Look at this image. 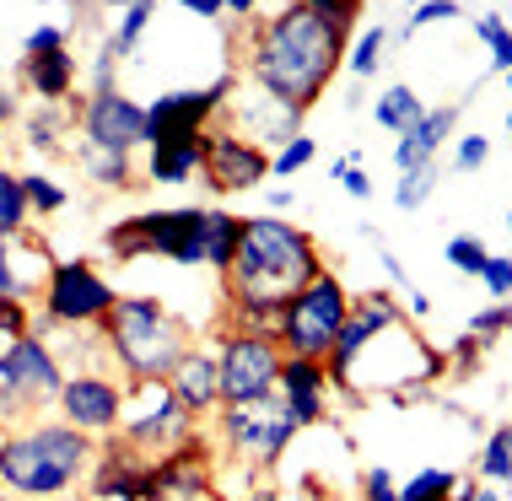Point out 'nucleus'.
Masks as SVG:
<instances>
[{
    "label": "nucleus",
    "mask_w": 512,
    "mask_h": 501,
    "mask_svg": "<svg viewBox=\"0 0 512 501\" xmlns=\"http://www.w3.org/2000/svg\"><path fill=\"white\" fill-rule=\"evenodd\" d=\"M480 286H486L491 302H512V254H491L486 270H480Z\"/></svg>",
    "instance_id": "nucleus-45"
},
{
    "label": "nucleus",
    "mask_w": 512,
    "mask_h": 501,
    "mask_svg": "<svg viewBox=\"0 0 512 501\" xmlns=\"http://www.w3.org/2000/svg\"><path fill=\"white\" fill-rule=\"evenodd\" d=\"M184 11H189V17L216 22V17H227V0H184Z\"/></svg>",
    "instance_id": "nucleus-52"
},
{
    "label": "nucleus",
    "mask_w": 512,
    "mask_h": 501,
    "mask_svg": "<svg viewBox=\"0 0 512 501\" xmlns=\"http://www.w3.org/2000/svg\"><path fill=\"white\" fill-rule=\"evenodd\" d=\"M211 442L248 475H270L297 442V421L286 415L281 399H259V405H221L211 415Z\"/></svg>",
    "instance_id": "nucleus-7"
},
{
    "label": "nucleus",
    "mask_w": 512,
    "mask_h": 501,
    "mask_svg": "<svg viewBox=\"0 0 512 501\" xmlns=\"http://www.w3.org/2000/svg\"><path fill=\"white\" fill-rule=\"evenodd\" d=\"M124 291L103 275V264L92 259H54L44 297H38V313H49L60 329L71 334H98V324L114 313V302Z\"/></svg>",
    "instance_id": "nucleus-10"
},
{
    "label": "nucleus",
    "mask_w": 512,
    "mask_h": 501,
    "mask_svg": "<svg viewBox=\"0 0 512 501\" xmlns=\"http://www.w3.org/2000/svg\"><path fill=\"white\" fill-rule=\"evenodd\" d=\"M205 167V135H189V141H162L146 151V184L157 189H184L195 184Z\"/></svg>",
    "instance_id": "nucleus-25"
},
{
    "label": "nucleus",
    "mask_w": 512,
    "mask_h": 501,
    "mask_svg": "<svg viewBox=\"0 0 512 501\" xmlns=\"http://www.w3.org/2000/svg\"><path fill=\"white\" fill-rule=\"evenodd\" d=\"M389 49H394V27H383V22H362V27H356L351 49H345V71H351L356 87L383 71V54H389Z\"/></svg>",
    "instance_id": "nucleus-29"
},
{
    "label": "nucleus",
    "mask_w": 512,
    "mask_h": 501,
    "mask_svg": "<svg viewBox=\"0 0 512 501\" xmlns=\"http://www.w3.org/2000/svg\"><path fill=\"white\" fill-rule=\"evenodd\" d=\"M351 308H356V291L351 281H340V270L329 264L318 281H308V291H297L286 302V313L275 318V345L281 356H302V361H324L335 351L340 329L351 324Z\"/></svg>",
    "instance_id": "nucleus-6"
},
{
    "label": "nucleus",
    "mask_w": 512,
    "mask_h": 501,
    "mask_svg": "<svg viewBox=\"0 0 512 501\" xmlns=\"http://www.w3.org/2000/svg\"><path fill=\"white\" fill-rule=\"evenodd\" d=\"M103 356L108 367H119L124 383H162L178 367V356L195 345V329H189L184 313H173L162 297H135L124 291L114 302V313L98 324Z\"/></svg>",
    "instance_id": "nucleus-4"
},
{
    "label": "nucleus",
    "mask_w": 512,
    "mask_h": 501,
    "mask_svg": "<svg viewBox=\"0 0 512 501\" xmlns=\"http://www.w3.org/2000/svg\"><path fill=\"white\" fill-rule=\"evenodd\" d=\"M238 238H243V216L227 205H205V270L227 281L232 259H238Z\"/></svg>",
    "instance_id": "nucleus-26"
},
{
    "label": "nucleus",
    "mask_w": 512,
    "mask_h": 501,
    "mask_svg": "<svg viewBox=\"0 0 512 501\" xmlns=\"http://www.w3.org/2000/svg\"><path fill=\"white\" fill-rule=\"evenodd\" d=\"M507 232H512V211H507Z\"/></svg>",
    "instance_id": "nucleus-57"
},
{
    "label": "nucleus",
    "mask_w": 512,
    "mask_h": 501,
    "mask_svg": "<svg viewBox=\"0 0 512 501\" xmlns=\"http://www.w3.org/2000/svg\"><path fill=\"white\" fill-rule=\"evenodd\" d=\"M469 480L491 485V491H512V421L486 431V442H480V453H475V475Z\"/></svg>",
    "instance_id": "nucleus-30"
},
{
    "label": "nucleus",
    "mask_w": 512,
    "mask_h": 501,
    "mask_svg": "<svg viewBox=\"0 0 512 501\" xmlns=\"http://www.w3.org/2000/svg\"><path fill=\"white\" fill-rule=\"evenodd\" d=\"M54 49H71V27L65 22H38L33 33L22 38V60L27 54H54Z\"/></svg>",
    "instance_id": "nucleus-44"
},
{
    "label": "nucleus",
    "mask_w": 512,
    "mask_h": 501,
    "mask_svg": "<svg viewBox=\"0 0 512 501\" xmlns=\"http://www.w3.org/2000/svg\"><path fill=\"white\" fill-rule=\"evenodd\" d=\"M146 485V453H135L124 437L98 442V458L87 469V496L92 501H141Z\"/></svg>",
    "instance_id": "nucleus-20"
},
{
    "label": "nucleus",
    "mask_w": 512,
    "mask_h": 501,
    "mask_svg": "<svg viewBox=\"0 0 512 501\" xmlns=\"http://www.w3.org/2000/svg\"><path fill=\"white\" fill-rule=\"evenodd\" d=\"M507 87H512V71H507ZM507 130H512V108H507Z\"/></svg>",
    "instance_id": "nucleus-56"
},
{
    "label": "nucleus",
    "mask_w": 512,
    "mask_h": 501,
    "mask_svg": "<svg viewBox=\"0 0 512 501\" xmlns=\"http://www.w3.org/2000/svg\"><path fill=\"white\" fill-rule=\"evenodd\" d=\"M232 87H238V71H221L216 81L205 87H178V92H162L146 103V151L162 146V141H189V135H205L211 124L221 119Z\"/></svg>",
    "instance_id": "nucleus-12"
},
{
    "label": "nucleus",
    "mask_w": 512,
    "mask_h": 501,
    "mask_svg": "<svg viewBox=\"0 0 512 501\" xmlns=\"http://www.w3.org/2000/svg\"><path fill=\"white\" fill-rule=\"evenodd\" d=\"M71 135H76V103L71 108H22V146L33 157H71Z\"/></svg>",
    "instance_id": "nucleus-24"
},
{
    "label": "nucleus",
    "mask_w": 512,
    "mask_h": 501,
    "mask_svg": "<svg viewBox=\"0 0 512 501\" xmlns=\"http://www.w3.org/2000/svg\"><path fill=\"white\" fill-rule=\"evenodd\" d=\"M0 162H6V157H0Z\"/></svg>",
    "instance_id": "nucleus-60"
},
{
    "label": "nucleus",
    "mask_w": 512,
    "mask_h": 501,
    "mask_svg": "<svg viewBox=\"0 0 512 501\" xmlns=\"http://www.w3.org/2000/svg\"><path fill=\"white\" fill-rule=\"evenodd\" d=\"M475 38L486 44V54H491V71L496 76H507L512 71V27L502 22V11H475Z\"/></svg>",
    "instance_id": "nucleus-35"
},
{
    "label": "nucleus",
    "mask_w": 512,
    "mask_h": 501,
    "mask_svg": "<svg viewBox=\"0 0 512 501\" xmlns=\"http://www.w3.org/2000/svg\"><path fill=\"white\" fill-rule=\"evenodd\" d=\"M297 200H302V194H297L292 184H275V189L265 194V216H286V211H292Z\"/></svg>",
    "instance_id": "nucleus-50"
},
{
    "label": "nucleus",
    "mask_w": 512,
    "mask_h": 501,
    "mask_svg": "<svg viewBox=\"0 0 512 501\" xmlns=\"http://www.w3.org/2000/svg\"><path fill=\"white\" fill-rule=\"evenodd\" d=\"M168 388H173V399L184 405L195 421H211V415L221 410V383H216V351H211V340H195L184 356H178V367L168 372Z\"/></svg>",
    "instance_id": "nucleus-21"
},
{
    "label": "nucleus",
    "mask_w": 512,
    "mask_h": 501,
    "mask_svg": "<svg viewBox=\"0 0 512 501\" xmlns=\"http://www.w3.org/2000/svg\"><path fill=\"white\" fill-rule=\"evenodd\" d=\"M211 501H227V496H221V491H216V496H211Z\"/></svg>",
    "instance_id": "nucleus-58"
},
{
    "label": "nucleus",
    "mask_w": 512,
    "mask_h": 501,
    "mask_svg": "<svg viewBox=\"0 0 512 501\" xmlns=\"http://www.w3.org/2000/svg\"><path fill=\"white\" fill-rule=\"evenodd\" d=\"M98 442L65 426L60 415H38L0 437V491L11 501H54L87 485Z\"/></svg>",
    "instance_id": "nucleus-3"
},
{
    "label": "nucleus",
    "mask_w": 512,
    "mask_h": 501,
    "mask_svg": "<svg viewBox=\"0 0 512 501\" xmlns=\"http://www.w3.org/2000/svg\"><path fill=\"white\" fill-rule=\"evenodd\" d=\"M421 114H426L421 92L405 87V81L383 87V92H378V103H372V124H378V130H389L394 141H399V135H410L415 124H421Z\"/></svg>",
    "instance_id": "nucleus-28"
},
{
    "label": "nucleus",
    "mask_w": 512,
    "mask_h": 501,
    "mask_svg": "<svg viewBox=\"0 0 512 501\" xmlns=\"http://www.w3.org/2000/svg\"><path fill=\"white\" fill-rule=\"evenodd\" d=\"M211 351H216L221 405H259V399H275V383H281V367H286L275 334L211 329Z\"/></svg>",
    "instance_id": "nucleus-9"
},
{
    "label": "nucleus",
    "mask_w": 512,
    "mask_h": 501,
    "mask_svg": "<svg viewBox=\"0 0 512 501\" xmlns=\"http://www.w3.org/2000/svg\"><path fill=\"white\" fill-rule=\"evenodd\" d=\"M33 232V211H27V194H22V173H11L0 162V238H22Z\"/></svg>",
    "instance_id": "nucleus-31"
},
{
    "label": "nucleus",
    "mask_w": 512,
    "mask_h": 501,
    "mask_svg": "<svg viewBox=\"0 0 512 501\" xmlns=\"http://www.w3.org/2000/svg\"><path fill=\"white\" fill-rule=\"evenodd\" d=\"M27 324H33V308L0 297V351H6V345H17L22 334H27Z\"/></svg>",
    "instance_id": "nucleus-47"
},
{
    "label": "nucleus",
    "mask_w": 512,
    "mask_h": 501,
    "mask_svg": "<svg viewBox=\"0 0 512 501\" xmlns=\"http://www.w3.org/2000/svg\"><path fill=\"white\" fill-rule=\"evenodd\" d=\"M459 119H464V103H437V108H426L421 124L394 141V173H415V167L437 162V151L448 146L453 135H459Z\"/></svg>",
    "instance_id": "nucleus-22"
},
{
    "label": "nucleus",
    "mask_w": 512,
    "mask_h": 501,
    "mask_svg": "<svg viewBox=\"0 0 512 501\" xmlns=\"http://www.w3.org/2000/svg\"><path fill=\"white\" fill-rule=\"evenodd\" d=\"M405 313H410V324L415 318H432V297L426 291H405Z\"/></svg>",
    "instance_id": "nucleus-53"
},
{
    "label": "nucleus",
    "mask_w": 512,
    "mask_h": 501,
    "mask_svg": "<svg viewBox=\"0 0 512 501\" xmlns=\"http://www.w3.org/2000/svg\"><path fill=\"white\" fill-rule=\"evenodd\" d=\"M486 162H491V135H453V157H448L453 173H480Z\"/></svg>",
    "instance_id": "nucleus-42"
},
{
    "label": "nucleus",
    "mask_w": 512,
    "mask_h": 501,
    "mask_svg": "<svg viewBox=\"0 0 512 501\" xmlns=\"http://www.w3.org/2000/svg\"><path fill=\"white\" fill-rule=\"evenodd\" d=\"M243 501H286V491H275V485H254Z\"/></svg>",
    "instance_id": "nucleus-54"
},
{
    "label": "nucleus",
    "mask_w": 512,
    "mask_h": 501,
    "mask_svg": "<svg viewBox=\"0 0 512 501\" xmlns=\"http://www.w3.org/2000/svg\"><path fill=\"white\" fill-rule=\"evenodd\" d=\"M87 76H92V92L87 97H103V92H119V54L108 49V33H103V44L98 54H92V65H87Z\"/></svg>",
    "instance_id": "nucleus-43"
},
{
    "label": "nucleus",
    "mask_w": 512,
    "mask_h": 501,
    "mask_svg": "<svg viewBox=\"0 0 512 501\" xmlns=\"http://www.w3.org/2000/svg\"><path fill=\"white\" fill-rule=\"evenodd\" d=\"M157 22V6L151 0H135V6H124L119 11V22H114V33H108V49L119 54V65L124 60H135V49H141V38H146V27Z\"/></svg>",
    "instance_id": "nucleus-32"
},
{
    "label": "nucleus",
    "mask_w": 512,
    "mask_h": 501,
    "mask_svg": "<svg viewBox=\"0 0 512 501\" xmlns=\"http://www.w3.org/2000/svg\"><path fill=\"white\" fill-rule=\"evenodd\" d=\"M76 135L81 146L130 151L135 157V146H146V103H135L130 92L76 97Z\"/></svg>",
    "instance_id": "nucleus-16"
},
{
    "label": "nucleus",
    "mask_w": 512,
    "mask_h": 501,
    "mask_svg": "<svg viewBox=\"0 0 512 501\" xmlns=\"http://www.w3.org/2000/svg\"><path fill=\"white\" fill-rule=\"evenodd\" d=\"M216 496V442L211 431H195L189 442L146 458L141 501H211Z\"/></svg>",
    "instance_id": "nucleus-14"
},
{
    "label": "nucleus",
    "mask_w": 512,
    "mask_h": 501,
    "mask_svg": "<svg viewBox=\"0 0 512 501\" xmlns=\"http://www.w3.org/2000/svg\"><path fill=\"white\" fill-rule=\"evenodd\" d=\"M65 383V356L38 334H22L17 345L0 351V426H27L44 410H54Z\"/></svg>",
    "instance_id": "nucleus-8"
},
{
    "label": "nucleus",
    "mask_w": 512,
    "mask_h": 501,
    "mask_svg": "<svg viewBox=\"0 0 512 501\" xmlns=\"http://www.w3.org/2000/svg\"><path fill=\"white\" fill-rule=\"evenodd\" d=\"M453 17H464L459 0H426V6H415L410 17L394 27V49H399V44H410V38L421 33V27H432V22H453Z\"/></svg>",
    "instance_id": "nucleus-40"
},
{
    "label": "nucleus",
    "mask_w": 512,
    "mask_h": 501,
    "mask_svg": "<svg viewBox=\"0 0 512 501\" xmlns=\"http://www.w3.org/2000/svg\"><path fill=\"white\" fill-rule=\"evenodd\" d=\"M459 469H442V464H426L415 469V475L399 485V501H448L453 491H459Z\"/></svg>",
    "instance_id": "nucleus-34"
},
{
    "label": "nucleus",
    "mask_w": 512,
    "mask_h": 501,
    "mask_svg": "<svg viewBox=\"0 0 512 501\" xmlns=\"http://www.w3.org/2000/svg\"><path fill=\"white\" fill-rule=\"evenodd\" d=\"M103 254L114 264L168 259L178 270H205V205H162L124 216L103 232Z\"/></svg>",
    "instance_id": "nucleus-5"
},
{
    "label": "nucleus",
    "mask_w": 512,
    "mask_h": 501,
    "mask_svg": "<svg viewBox=\"0 0 512 501\" xmlns=\"http://www.w3.org/2000/svg\"><path fill=\"white\" fill-rule=\"evenodd\" d=\"M22 194H27V211L44 216V221L71 205V189H65L60 178H49V173H22Z\"/></svg>",
    "instance_id": "nucleus-37"
},
{
    "label": "nucleus",
    "mask_w": 512,
    "mask_h": 501,
    "mask_svg": "<svg viewBox=\"0 0 512 501\" xmlns=\"http://www.w3.org/2000/svg\"><path fill=\"white\" fill-rule=\"evenodd\" d=\"M216 124L275 157L286 141H297V135L308 130V114L292 108V103H281V97H270L265 87H248V81L238 76V87H232V97H227V108H221Z\"/></svg>",
    "instance_id": "nucleus-15"
},
{
    "label": "nucleus",
    "mask_w": 512,
    "mask_h": 501,
    "mask_svg": "<svg viewBox=\"0 0 512 501\" xmlns=\"http://www.w3.org/2000/svg\"><path fill=\"white\" fill-rule=\"evenodd\" d=\"M329 372H324V361H302V356H286V367H281V383H275V399L286 405V415L297 421V431H308V426H324L329 421Z\"/></svg>",
    "instance_id": "nucleus-19"
},
{
    "label": "nucleus",
    "mask_w": 512,
    "mask_h": 501,
    "mask_svg": "<svg viewBox=\"0 0 512 501\" xmlns=\"http://www.w3.org/2000/svg\"><path fill=\"white\" fill-rule=\"evenodd\" d=\"M313 157H318V141H313L308 130H302L297 141H286V146L270 157V178H275V184H286V178L308 173V167H313Z\"/></svg>",
    "instance_id": "nucleus-38"
},
{
    "label": "nucleus",
    "mask_w": 512,
    "mask_h": 501,
    "mask_svg": "<svg viewBox=\"0 0 512 501\" xmlns=\"http://www.w3.org/2000/svg\"><path fill=\"white\" fill-rule=\"evenodd\" d=\"M480 356H486V345H480L475 334H459V340H453L448 351H442V361H448V367L459 372V378H469V372L480 367Z\"/></svg>",
    "instance_id": "nucleus-46"
},
{
    "label": "nucleus",
    "mask_w": 512,
    "mask_h": 501,
    "mask_svg": "<svg viewBox=\"0 0 512 501\" xmlns=\"http://www.w3.org/2000/svg\"><path fill=\"white\" fill-rule=\"evenodd\" d=\"M464 334H475V340L491 351V340H502V334H512V302H486V308H480V313L464 324Z\"/></svg>",
    "instance_id": "nucleus-41"
},
{
    "label": "nucleus",
    "mask_w": 512,
    "mask_h": 501,
    "mask_svg": "<svg viewBox=\"0 0 512 501\" xmlns=\"http://www.w3.org/2000/svg\"><path fill=\"white\" fill-rule=\"evenodd\" d=\"M448 501H502V491H491V485H480V480H459V491Z\"/></svg>",
    "instance_id": "nucleus-51"
},
{
    "label": "nucleus",
    "mask_w": 512,
    "mask_h": 501,
    "mask_svg": "<svg viewBox=\"0 0 512 501\" xmlns=\"http://www.w3.org/2000/svg\"><path fill=\"white\" fill-rule=\"evenodd\" d=\"M54 270V254L38 232H22V238H0V297L22 302V308H38L44 297V281Z\"/></svg>",
    "instance_id": "nucleus-18"
},
{
    "label": "nucleus",
    "mask_w": 512,
    "mask_h": 501,
    "mask_svg": "<svg viewBox=\"0 0 512 501\" xmlns=\"http://www.w3.org/2000/svg\"><path fill=\"white\" fill-rule=\"evenodd\" d=\"M356 238H367V248L383 259V275H389V291H394V297H405V291H415V286H410V270H405V259H399L394 248L383 243V232L372 227V221H362V227H356Z\"/></svg>",
    "instance_id": "nucleus-39"
},
{
    "label": "nucleus",
    "mask_w": 512,
    "mask_h": 501,
    "mask_svg": "<svg viewBox=\"0 0 512 501\" xmlns=\"http://www.w3.org/2000/svg\"><path fill=\"white\" fill-rule=\"evenodd\" d=\"M54 501H92V496H87V491H81V496L71 491V496H54Z\"/></svg>",
    "instance_id": "nucleus-55"
},
{
    "label": "nucleus",
    "mask_w": 512,
    "mask_h": 501,
    "mask_svg": "<svg viewBox=\"0 0 512 501\" xmlns=\"http://www.w3.org/2000/svg\"><path fill=\"white\" fill-rule=\"evenodd\" d=\"M76 81H81V60L71 49H54V54H27V60H17V87L33 92L38 103H76Z\"/></svg>",
    "instance_id": "nucleus-23"
},
{
    "label": "nucleus",
    "mask_w": 512,
    "mask_h": 501,
    "mask_svg": "<svg viewBox=\"0 0 512 501\" xmlns=\"http://www.w3.org/2000/svg\"><path fill=\"white\" fill-rule=\"evenodd\" d=\"M491 248L475 238V232H453L448 243H442V264H448L453 275H469V281H480V270H486Z\"/></svg>",
    "instance_id": "nucleus-36"
},
{
    "label": "nucleus",
    "mask_w": 512,
    "mask_h": 501,
    "mask_svg": "<svg viewBox=\"0 0 512 501\" xmlns=\"http://www.w3.org/2000/svg\"><path fill=\"white\" fill-rule=\"evenodd\" d=\"M54 415H60L65 426H76L81 437H92V442L119 437V421H124V378H114L108 367H76V372H65L60 399H54Z\"/></svg>",
    "instance_id": "nucleus-13"
},
{
    "label": "nucleus",
    "mask_w": 512,
    "mask_h": 501,
    "mask_svg": "<svg viewBox=\"0 0 512 501\" xmlns=\"http://www.w3.org/2000/svg\"><path fill=\"white\" fill-rule=\"evenodd\" d=\"M356 33L324 22L313 11V0H286V6L259 11L254 22L243 27L238 38V76L248 87H265L270 97L292 108H308L335 87V76L345 71V49H351Z\"/></svg>",
    "instance_id": "nucleus-1"
},
{
    "label": "nucleus",
    "mask_w": 512,
    "mask_h": 501,
    "mask_svg": "<svg viewBox=\"0 0 512 501\" xmlns=\"http://www.w3.org/2000/svg\"><path fill=\"white\" fill-rule=\"evenodd\" d=\"M0 437H6V426H0Z\"/></svg>",
    "instance_id": "nucleus-59"
},
{
    "label": "nucleus",
    "mask_w": 512,
    "mask_h": 501,
    "mask_svg": "<svg viewBox=\"0 0 512 501\" xmlns=\"http://www.w3.org/2000/svg\"><path fill=\"white\" fill-rule=\"evenodd\" d=\"M22 124V87L17 81H0V130Z\"/></svg>",
    "instance_id": "nucleus-49"
},
{
    "label": "nucleus",
    "mask_w": 512,
    "mask_h": 501,
    "mask_svg": "<svg viewBox=\"0 0 512 501\" xmlns=\"http://www.w3.org/2000/svg\"><path fill=\"white\" fill-rule=\"evenodd\" d=\"M362 501H399V485H394V469L372 464L362 475Z\"/></svg>",
    "instance_id": "nucleus-48"
},
{
    "label": "nucleus",
    "mask_w": 512,
    "mask_h": 501,
    "mask_svg": "<svg viewBox=\"0 0 512 501\" xmlns=\"http://www.w3.org/2000/svg\"><path fill=\"white\" fill-rule=\"evenodd\" d=\"M437 184H442V167H437V162L415 167V173H399V178H394V211H405V216L426 211V200L437 194Z\"/></svg>",
    "instance_id": "nucleus-33"
},
{
    "label": "nucleus",
    "mask_w": 512,
    "mask_h": 501,
    "mask_svg": "<svg viewBox=\"0 0 512 501\" xmlns=\"http://www.w3.org/2000/svg\"><path fill=\"white\" fill-rule=\"evenodd\" d=\"M324 270L329 259L308 227H297L286 216H243L238 259L221 281L227 291H221L216 329L275 334V318L286 313V302L297 291H308V281H318Z\"/></svg>",
    "instance_id": "nucleus-2"
},
{
    "label": "nucleus",
    "mask_w": 512,
    "mask_h": 501,
    "mask_svg": "<svg viewBox=\"0 0 512 501\" xmlns=\"http://www.w3.org/2000/svg\"><path fill=\"white\" fill-rule=\"evenodd\" d=\"M195 431H205V426L173 399L168 378H162V383H124V421H119V437L130 442L135 453L157 458V453L178 448V442H189Z\"/></svg>",
    "instance_id": "nucleus-11"
},
{
    "label": "nucleus",
    "mask_w": 512,
    "mask_h": 501,
    "mask_svg": "<svg viewBox=\"0 0 512 501\" xmlns=\"http://www.w3.org/2000/svg\"><path fill=\"white\" fill-rule=\"evenodd\" d=\"M270 178V151H259L254 141L221 130L211 124L205 130V167H200V184L211 194H248Z\"/></svg>",
    "instance_id": "nucleus-17"
},
{
    "label": "nucleus",
    "mask_w": 512,
    "mask_h": 501,
    "mask_svg": "<svg viewBox=\"0 0 512 501\" xmlns=\"http://www.w3.org/2000/svg\"><path fill=\"white\" fill-rule=\"evenodd\" d=\"M71 157L81 167V178H87L92 189H130L135 184V157L130 151H103V146H71Z\"/></svg>",
    "instance_id": "nucleus-27"
}]
</instances>
